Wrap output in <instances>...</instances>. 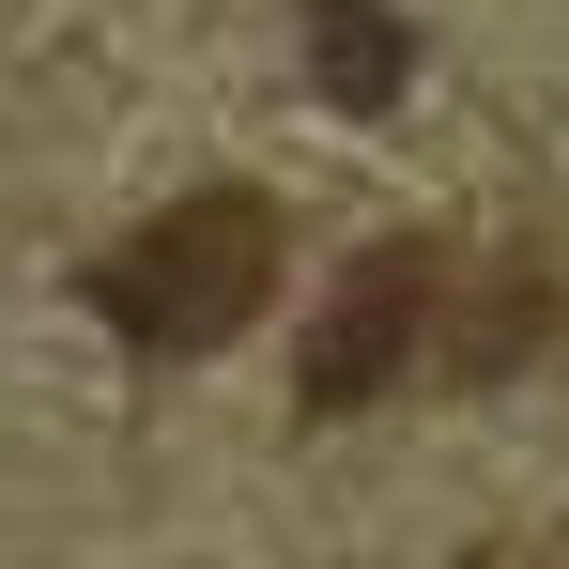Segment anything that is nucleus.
<instances>
[{"mask_svg": "<svg viewBox=\"0 0 569 569\" xmlns=\"http://www.w3.org/2000/svg\"><path fill=\"white\" fill-rule=\"evenodd\" d=\"M308 78H323V108H400L416 47H400L385 0H308Z\"/></svg>", "mask_w": 569, "mask_h": 569, "instance_id": "7ed1b4c3", "label": "nucleus"}, {"mask_svg": "<svg viewBox=\"0 0 569 569\" xmlns=\"http://www.w3.org/2000/svg\"><path fill=\"white\" fill-rule=\"evenodd\" d=\"M278 200L262 186H186L154 200L123 247L93 262V323L123 355H231L262 308H278Z\"/></svg>", "mask_w": 569, "mask_h": 569, "instance_id": "f257e3e1", "label": "nucleus"}, {"mask_svg": "<svg viewBox=\"0 0 569 569\" xmlns=\"http://www.w3.org/2000/svg\"><path fill=\"white\" fill-rule=\"evenodd\" d=\"M447 323H462L447 247H370L355 278L323 292V323H308V355H292V400H308V416H370L385 385H416V370L462 355Z\"/></svg>", "mask_w": 569, "mask_h": 569, "instance_id": "f03ea898", "label": "nucleus"}]
</instances>
